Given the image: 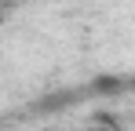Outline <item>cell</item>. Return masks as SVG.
Masks as SVG:
<instances>
[]
</instances>
